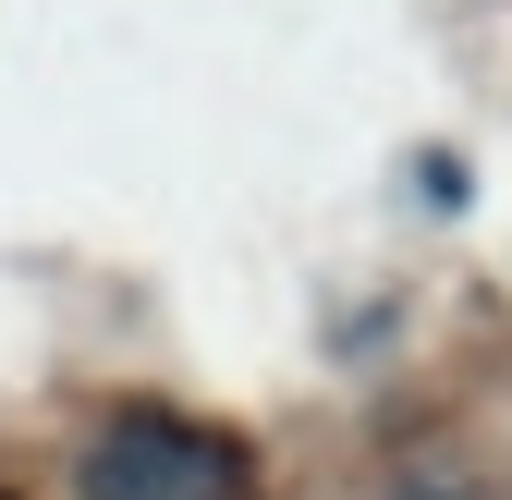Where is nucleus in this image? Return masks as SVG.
Instances as JSON below:
<instances>
[{
    "mask_svg": "<svg viewBox=\"0 0 512 500\" xmlns=\"http://www.w3.org/2000/svg\"><path fill=\"white\" fill-rule=\"evenodd\" d=\"M74 500H269V440L171 391H110L74 415Z\"/></svg>",
    "mask_w": 512,
    "mask_h": 500,
    "instance_id": "nucleus-1",
    "label": "nucleus"
},
{
    "mask_svg": "<svg viewBox=\"0 0 512 500\" xmlns=\"http://www.w3.org/2000/svg\"><path fill=\"white\" fill-rule=\"evenodd\" d=\"M476 196V171H464V147H415V208L439 220V208H464Z\"/></svg>",
    "mask_w": 512,
    "mask_h": 500,
    "instance_id": "nucleus-2",
    "label": "nucleus"
}]
</instances>
